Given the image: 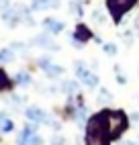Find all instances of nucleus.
Listing matches in <instances>:
<instances>
[{"mask_svg":"<svg viewBox=\"0 0 139 145\" xmlns=\"http://www.w3.org/2000/svg\"><path fill=\"white\" fill-rule=\"evenodd\" d=\"M96 114L100 119V125H102L108 141H117L129 127V119L123 110H100Z\"/></svg>","mask_w":139,"mask_h":145,"instance_id":"1","label":"nucleus"},{"mask_svg":"<svg viewBox=\"0 0 139 145\" xmlns=\"http://www.w3.org/2000/svg\"><path fill=\"white\" fill-rule=\"evenodd\" d=\"M86 145H111V141H108L106 135H104V129L100 125L98 114L90 117L88 123H86Z\"/></svg>","mask_w":139,"mask_h":145,"instance_id":"2","label":"nucleus"},{"mask_svg":"<svg viewBox=\"0 0 139 145\" xmlns=\"http://www.w3.org/2000/svg\"><path fill=\"white\" fill-rule=\"evenodd\" d=\"M135 4H137V0H106V8L115 23H121L123 14L129 12Z\"/></svg>","mask_w":139,"mask_h":145,"instance_id":"3","label":"nucleus"},{"mask_svg":"<svg viewBox=\"0 0 139 145\" xmlns=\"http://www.w3.org/2000/svg\"><path fill=\"white\" fill-rule=\"evenodd\" d=\"M76 78L82 84H86L88 88H96L98 86V76L88 70L84 61H76Z\"/></svg>","mask_w":139,"mask_h":145,"instance_id":"4","label":"nucleus"},{"mask_svg":"<svg viewBox=\"0 0 139 145\" xmlns=\"http://www.w3.org/2000/svg\"><path fill=\"white\" fill-rule=\"evenodd\" d=\"M41 143H43V139L37 135L35 127L33 125H27V127L23 129V133H21V137H18L16 145H41Z\"/></svg>","mask_w":139,"mask_h":145,"instance_id":"5","label":"nucleus"},{"mask_svg":"<svg viewBox=\"0 0 139 145\" xmlns=\"http://www.w3.org/2000/svg\"><path fill=\"white\" fill-rule=\"evenodd\" d=\"M92 39V33H90V29H88L86 25H78L76 27V33H74V45L76 47H82L86 41H90Z\"/></svg>","mask_w":139,"mask_h":145,"instance_id":"6","label":"nucleus"},{"mask_svg":"<svg viewBox=\"0 0 139 145\" xmlns=\"http://www.w3.org/2000/svg\"><path fill=\"white\" fill-rule=\"evenodd\" d=\"M23 14H25V8H21V6H10V8H6V10H2V18L8 25H16Z\"/></svg>","mask_w":139,"mask_h":145,"instance_id":"7","label":"nucleus"},{"mask_svg":"<svg viewBox=\"0 0 139 145\" xmlns=\"http://www.w3.org/2000/svg\"><path fill=\"white\" fill-rule=\"evenodd\" d=\"M39 65H41V70L49 76V78H57V76H62L64 74V67L62 65H55V63H51L49 59H39Z\"/></svg>","mask_w":139,"mask_h":145,"instance_id":"8","label":"nucleus"},{"mask_svg":"<svg viewBox=\"0 0 139 145\" xmlns=\"http://www.w3.org/2000/svg\"><path fill=\"white\" fill-rule=\"evenodd\" d=\"M25 114H27V119L33 121V123H49L45 110H41L39 106H29V108L25 110Z\"/></svg>","mask_w":139,"mask_h":145,"instance_id":"9","label":"nucleus"},{"mask_svg":"<svg viewBox=\"0 0 139 145\" xmlns=\"http://www.w3.org/2000/svg\"><path fill=\"white\" fill-rule=\"evenodd\" d=\"M43 27H45L51 35H57V33L64 31V23L55 21V18H45V21H43Z\"/></svg>","mask_w":139,"mask_h":145,"instance_id":"10","label":"nucleus"},{"mask_svg":"<svg viewBox=\"0 0 139 145\" xmlns=\"http://www.w3.org/2000/svg\"><path fill=\"white\" fill-rule=\"evenodd\" d=\"M59 6V0H35L33 10H45V8H55Z\"/></svg>","mask_w":139,"mask_h":145,"instance_id":"11","label":"nucleus"},{"mask_svg":"<svg viewBox=\"0 0 139 145\" xmlns=\"http://www.w3.org/2000/svg\"><path fill=\"white\" fill-rule=\"evenodd\" d=\"M35 45H39V47H45V49H57V45L49 39L47 35H39V37H35V41H33Z\"/></svg>","mask_w":139,"mask_h":145,"instance_id":"12","label":"nucleus"},{"mask_svg":"<svg viewBox=\"0 0 139 145\" xmlns=\"http://www.w3.org/2000/svg\"><path fill=\"white\" fill-rule=\"evenodd\" d=\"M12 88V80L6 76L4 70H0V92H4V90H10Z\"/></svg>","mask_w":139,"mask_h":145,"instance_id":"13","label":"nucleus"},{"mask_svg":"<svg viewBox=\"0 0 139 145\" xmlns=\"http://www.w3.org/2000/svg\"><path fill=\"white\" fill-rule=\"evenodd\" d=\"M14 59V51L12 49H0V63H8Z\"/></svg>","mask_w":139,"mask_h":145,"instance_id":"14","label":"nucleus"},{"mask_svg":"<svg viewBox=\"0 0 139 145\" xmlns=\"http://www.w3.org/2000/svg\"><path fill=\"white\" fill-rule=\"evenodd\" d=\"M14 82L21 84V86H27V84H31V76H29L27 72H18V74L14 76Z\"/></svg>","mask_w":139,"mask_h":145,"instance_id":"15","label":"nucleus"},{"mask_svg":"<svg viewBox=\"0 0 139 145\" xmlns=\"http://www.w3.org/2000/svg\"><path fill=\"white\" fill-rule=\"evenodd\" d=\"M64 92H70V94H76L78 92V84L76 82H64Z\"/></svg>","mask_w":139,"mask_h":145,"instance_id":"16","label":"nucleus"},{"mask_svg":"<svg viewBox=\"0 0 139 145\" xmlns=\"http://www.w3.org/2000/svg\"><path fill=\"white\" fill-rule=\"evenodd\" d=\"M12 127H14V125H12V121H10V119H4L2 123H0V131H2V133L12 131Z\"/></svg>","mask_w":139,"mask_h":145,"instance_id":"17","label":"nucleus"},{"mask_svg":"<svg viewBox=\"0 0 139 145\" xmlns=\"http://www.w3.org/2000/svg\"><path fill=\"white\" fill-rule=\"evenodd\" d=\"M70 8H72V12H74V14H78V16L82 14V4H80V2H76V0H74L72 4H70Z\"/></svg>","mask_w":139,"mask_h":145,"instance_id":"18","label":"nucleus"},{"mask_svg":"<svg viewBox=\"0 0 139 145\" xmlns=\"http://www.w3.org/2000/svg\"><path fill=\"white\" fill-rule=\"evenodd\" d=\"M104 53H108V55H115V53H117V45H113V43H106V45H104Z\"/></svg>","mask_w":139,"mask_h":145,"instance_id":"19","label":"nucleus"},{"mask_svg":"<svg viewBox=\"0 0 139 145\" xmlns=\"http://www.w3.org/2000/svg\"><path fill=\"white\" fill-rule=\"evenodd\" d=\"M108 98H111V94H108L106 90L100 92V98H98V102H108Z\"/></svg>","mask_w":139,"mask_h":145,"instance_id":"20","label":"nucleus"},{"mask_svg":"<svg viewBox=\"0 0 139 145\" xmlns=\"http://www.w3.org/2000/svg\"><path fill=\"white\" fill-rule=\"evenodd\" d=\"M92 18H94L96 23H102V21H104V16H102L100 12H98V10H94V12H92Z\"/></svg>","mask_w":139,"mask_h":145,"instance_id":"21","label":"nucleus"},{"mask_svg":"<svg viewBox=\"0 0 139 145\" xmlns=\"http://www.w3.org/2000/svg\"><path fill=\"white\" fill-rule=\"evenodd\" d=\"M131 117H133V121H135V123L139 125V112H135V114H131Z\"/></svg>","mask_w":139,"mask_h":145,"instance_id":"22","label":"nucleus"},{"mask_svg":"<svg viewBox=\"0 0 139 145\" xmlns=\"http://www.w3.org/2000/svg\"><path fill=\"white\" fill-rule=\"evenodd\" d=\"M135 29H137V31H139V16L135 18Z\"/></svg>","mask_w":139,"mask_h":145,"instance_id":"23","label":"nucleus"},{"mask_svg":"<svg viewBox=\"0 0 139 145\" xmlns=\"http://www.w3.org/2000/svg\"><path fill=\"white\" fill-rule=\"evenodd\" d=\"M123 145H137L135 141H127V143H123Z\"/></svg>","mask_w":139,"mask_h":145,"instance_id":"24","label":"nucleus"},{"mask_svg":"<svg viewBox=\"0 0 139 145\" xmlns=\"http://www.w3.org/2000/svg\"><path fill=\"white\" fill-rule=\"evenodd\" d=\"M4 119H6V117H4V114H2V112H0V123H2Z\"/></svg>","mask_w":139,"mask_h":145,"instance_id":"25","label":"nucleus"},{"mask_svg":"<svg viewBox=\"0 0 139 145\" xmlns=\"http://www.w3.org/2000/svg\"><path fill=\"white\" fill-rule=\"evenodd\" d=\"M64 145H66V143H64Z\"/></svg>","mask_w":139,"mask_h":145,"instance_id":"26","label":"nucleus"}]
</instances>
